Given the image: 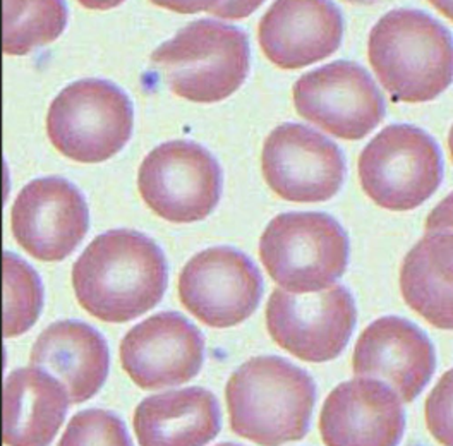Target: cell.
Returning <instances> with one entry per match:
<instances>
[{
    "mask_svg": "<svg viewBox=\"0 0 453 446\" xmlns=\"http://www.w3.org/2000/svg\"><path fill=\"white\" fill-rule=\"evenodd\" d=\"M167 259L138 230L98 235L73 266L78 303L96 319L127 323L157 306L167 288Z\"/></svg>",
    "mask_w": 453,
    "mask_h": 446,
    "instance_id": "cell-1",
    "label": "cell"
},
{
    "mask_svg": "<svg viewBox=\"0 0 453 446\" xmlns=\"http://www.w3.org/2000/svg\"><path fill=\"white\" fill-rule=\"evenodd\" d=\"M226 400L237 436L256 445L282 446L308 434L316 385L304 369L287 359L259 356L234 371Z\"/></svg>",
    "mask_w": 453,
    "mask_h": 446,
    "instance_id": "cell-2",
    "label": "cell"
},
{
    "mask_svg": "<svg viewBox=\"0 0 453 446\" xmlns=\"http://www.w3.org/2000/svg\"><path fill=\"white\" fill-rule=\"evenodd\" d=\"M374 74L394 102L425 104L453 83V36L418 9H394L369 33Z\"/></svg>",
    "mask_w": 453,
    "mask_h": 446,
    "instance_id": "cell-3",
    "label": "cell"
},
{
    "mask_svg": "<svg viewBox=\"0 0 453 446\" xmlns=\"http://www.w3.org/2000/svg\"><path fill=\"white\" fill-rule=\"evenodd\" d=\"M250 57V40L242 29L215 19H198L162 43L151 54V64L180 98L215 104L246 81Z\"/></svg>",
    "mask_w": 453,
    "mask_h": 446,
    "instance_id": "cell-4",
    "label": "cell"
},
{
    "mask_svg": "<svg viewBox=\"0 0 453 446\" xmlns=\"http://www.w3.org/2000/svg\"><path fill=\"white\" fill-rule=\"evenodd\" d=\"M349 237L334 217L290 211L275 217L259 241L268 275L290 294L330 288L349 265Z\"/></svg>",
    "mask_w": 453,
    "mask_h": 446,
    "instance_id": "cell-5",
    "label": "cell"
},
{
    "mask_svg": "<svg viewBox=\"0 0 453 446\" xmlns=\"http://www.w3.org/2000/svg\"><path fill=\"white\" fill-rule=\"evenodd\" d=\"M134 111L129 96L105 80L65 86L47 115V133L57 150L83 164L105 162L131 140Z\"/></svg>",
    "mask_w": 453,
    "mask_h": 446,
    "instance_id": "cell-6",
    "label": "cell"
},
{
    "mask_svg": "<svg viewBox=\"0 0 453 446\" xmlns=\"http://www.w3.org/2000/svg\"><path fill=\"white\" fill-rule=\"evenodd\" d=\"M365 193L381 208L409 211L434 195L443 181L438 142L421 127L392 124L369 141L359 157Z\"/></svg>",
    "mask_w": 453,
    "mask_h": 446,
    "instance_id": "cell-7",
    "label": "cell"
},
{
    "mask_svg": "<svg viewBox=\"0 0 453 446\" xmlns=\"http://www.w3.org/2000/svg\"><path fill=\"white\" fill-rule=\"evenodd\" d=\"M138 188L158 217L173 223L199 222L220 201L222 170L198 142L167 141L144 157Z\"/></svg>",
    "mask_w": 453,
    "mask_h": 446,
    "instance_id": "cell-8",
    "label": "cell"
},
{
    "mask_svg": "<svg viewBox=\"0 0 453 446\" xmlns=\"http://www.w3.org/2000/svg\"><path fill=\"white\" fill-rule=\"evenodd\" d=\"M357 321L352 294L334 285L314 294L272 292L266 328L273 342L306 363H328L347 347Z\"/></svg>",
    "mask_w": 453,
    "mask_h": 446,
    "instance_id": "cell-9",
    "label": "cell"
},
{
    "mask_svg": "<svg viewBox=\"0 0 453 446\" xmlns=\"http://www.w3.org/2000/svg\"><path fill=\"white\" fill-rule=\"evenodd\" d=\"M292 96L301 117L340 140H363L387 113L374 80L350 60H335L303 74Z\"/></svg>",
    "mask_w": 453,
    "mask_h": 446,
    "instance_id": "cell-10",
    "label": "cell"
},
{
    "mask_svg": "<svg viewBox=\"0 0 453 446\" xmlns=\"http://www.w3.org/2000/svg\"><path fill=\"white\" fill-rule=\"evenodd\" d=\"M263 279L255 263L228 246L193 256L179 277V299L196 319L211 328L246 321L261 301Z\"/></svg>",
    "mask_w": 453,
    "mask_h": 446,
    "instance_id": "cell-11",
    "label": "cell"
},
{
    "mask_svg": "<svg viewBox=\"0 0 453 446\" xmlns=\"http://www.w3.org/2000/svg\"><path fill=\"white\" fill-rule=\"evenodd\" d=\"M261 168L277 196L294 203H319L337 195L345 179L339 146L308 126L287 122L263 144Z\"/></svg>",
    "mask_w": 453,
    "mask_h": 446,
    "instance_id": "cell-12",
    "label": "cell"
},
{
    "mask_svg": "<svg viewBox=\"0 0 453 446\" xmlns=\"http://www.w3.org/2000/svg\"><path fill=\"white\" fill-rule=\"evenodd\" d=\"M85 196L62 177H42L21 189L12 204V234L40 261H62L85 239Z\"/></svg>",
    "mask_w": 453,
    "mask_h": 446,
    "instance_id": "cell-13",
    "label": "cell"
},
{
    "mask_svg": "<svg viewBox=\"0 0 453 446\" xmlns=\"http://www.w3.org/2000/svg\"><path fill=\"white\" fill-rule=\"evenodd\" d=\"M204 361V338L182 314L158 312L131 328L120 342V364L142 390L191 381Z\"/></svg>",
    "mask_w": 453,
    "mask_h": 446,
    "instance_id": "cell-14",
    "label": "cell"
},
{
    "mask_svg": "<svg viewBox=\"0 0 453 446\" xmlns=\"http://www.w3.org/2000/svg\"><path fill=\"white\" fill-rule=\"evenodd\" d=\"M352 369L357 376L388 385L402 402L411 404L433 378L436 354L419 327L398 316H385L359 336Z\"/></svg>",
    "mask_w": 453,
    "mask_h": 446,
    "instance_id": "cell-15",
    "label": "cell"
},
{
    "mask_svg": "<svg viewBox=\"0 0 453 446\" xmlns=\"http://www.w3.org/2000/svg\"><path fill=\"white\" fill-rule=\"evenodd\" d=\"M405 431L400 396L388 385L356 378L328 395L319 416L326 446H398Z\"/></svg>",
    "mask_w": 453,
    "mask_h": 446,
    "instance_id": "cell-16",
    "label": "cell"
},
{
    "mask_svg": "<svg viewBox=\"0 0 453 446\" xmlns=\"http://www.w3.org/2000/svg\"><path fill=\"white\" fill-rule=\"evenodd\" d=\"M342 36L339 7L323 0L275 2L257 27L265 56L280 69H299L332 56Z\"/></svg>",
    "mask_w": 453,
    "mask_h": 446,
    "instance_id": "cell-17",
    "label": "cell"
},
{
    "mask_svg": "<svg viewBox=\"0 0 453 446\" xmlns=\"http://www.w3.org/2000/svg\"><path fill=\"white\" fill-rule=\"evenodd\" d=\"M29 363L57 378L71 404L93 398L109 376L111 354L105 338L81 321H58L33 343Z\"/></svg>",
    "mask_w": 453,
    "mask_h": 446,
    "instance_id": "cell-18",
    "label": "cell"
},
{
    "mask_svg": "<svg viewBox=\"0 0 453 446\" xmlns=\"http://www.w3.org/2000/svg\"><path fill=\"white\" fill-rule=\"evenodd\" d=\"M133 422L140 446H204L220 433L222 416L217 396L193 387L144 398Z\"/></svg>",
    "mask_w": 453,
    "mask_h": 446,
    "instance_id": "cell-19",
    "label": "cell"
},
{
    "mask_svg": "<svg viewBox=\"0 0 453 446\" xmlns=\"http://www.w3.org/2000/svg\"><path fill=\"white\" fill-rule=\"evenodd\" d=\"M71 398L60 381L38 367H19L4 383V443L49 446L67 414Z\"/></svg>",
    "mask_w": 453,
    "mask_h": 446,
    "instance_id": "cell-20",
    "label": "cell"
},
{
    "mask_svg": "<svg viewBox=\"0 0 453 446\" xmlns=\"http://www.w3.org/2000/svg\"><path fill=\"white\" fill-rule=\"evenodd\" d=\"M400 290L427 323L453 330V232H427L405 254Z\"/></svg>",
    "mask_w": 453,
    "mask_h": 446,
    "instance_id": "cell-21",
    "label": "cell"
},
{
    "mask_svg": "<svg viewBox=\"0 0 453 446\" xmlns=\"http://www.w3.org/2000/svg\"><path fill=\"white\" fill-rule=\"evenodd\" d=\"M64 2H4V52L25 56L54 42L67 25Z\"/></svg>",
    "mask_w": 453,
    "mask_h": 446,
    "instance_id": "cell-22",
    "label": "cell"
},
{
    "mask_svg": "<svg viewBox=\"0 0 453 446\" xmlns=\"http://www.w3.org/2000/svg\"><path fill=\"white\" fill-rule=\"evenodd\" d=\"M43 307L38 273L18 254L4 252V336L27 334Z\"/></svg>",
    "mask_w": 453,
    "mask_h": 446,
    "instance_id": "cell-23",
    "label": "cell"
},
{
    "mask_svg": "<svg viewBox=\"0 0 453 446\" xmlns=\"http://www.w3.org/2000/svg\"><path fill=\"white\" fill-rule=\"evenodd\" d=\"M58 446H133L122 419L109 411L88 409L71 419Z\"/></svg>",
    "mask_w": 453,
    "mask_h": 446,
    "instance_id": "cell-24",
    "label": "cell"
},
{
    "mask_svg": "<svg viewBox=\"0 0 453 446\" xmlns=\"http://www.w3.org/2000/svg\"><path fill=\"white\" fill-rule=\"evenodd\" d=\"M426 426L443 446H453V369L447 371L431 390L425 407Z\"/></svg>",
    "mask_w": 453,
    "mask_h": 446,
    "instance_id": "cell-25",
    "label": "cell"
},
{
    "mask_svg": "<svg viewBox=\"0 0 453 446\" xmlns=\"http://www.w3.org/2000/svg\"><path fill=\"white\" fill-rule=\"evenodd\" d=\"M426 232H453V193L431 210L426 220Z\"/></svg>",
    "mask_w": 453,
    "mask_h": 446,
    "instance_id": "cell-26",
    "label": "cell"
},
{
    "mask_svg": "<svg viewBox=\"0 0 453 446\" xmlns=\"http://www.w3.org/2000/svg\"><path fill=\"white\" fill-rule=\"evenodd\" d=\"M449 150H450V155H452L453 160V126L452 129H450V135H449Z\"/></svg>",
    "mask_w": 453,
    "mask_h": 446,
    "instance_id": "cell-27",
    "label": "cell"
},
{
    "mask_svg": "<svg viewBox=\"0 0 453 446\" xmlns=\"http://www.w3.org/2000/svg\"><path fill=\"white\" fill-rule=\"evenodd\" d=\"M219 446H241V445H234V443H222V445Z\"/></svg>",
    "mask_w": 453,
    "mask_h": 446,
    "instance_id": "cell-28",
    "label": "cell"
}]
</instances>
